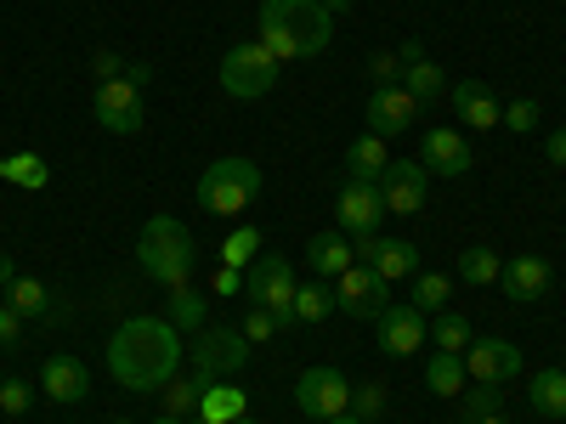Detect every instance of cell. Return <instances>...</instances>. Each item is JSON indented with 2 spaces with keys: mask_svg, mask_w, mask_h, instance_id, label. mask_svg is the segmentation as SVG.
Listing matches in <instances>:
<instances>
[{
  "mask_svg": "<svg viewBox=\"0 0 566 424\" xmlns=\"http://www.w3.org/2000/svg\"><path fill=\"white\" fill-rule=\"evenodd\" d=\"M181 368V335L165 317H130L108 340V373L125 391H165Z\"/></svg>",
  "mask_w": 566,
  "mask_h": 424,
  "instance_id": "obj_1",
  "label": "cell"
},
{
  "mask_svg": "<svg viewBox=\"0 0 566 424\" xmlns=\"http://www.w3.org/2000/svg\"><path fill=\"white\" fill-rule=\"evenodd\" d=\"M328 34H335V12L323 0H266L261 7V45L277 63H306L317 57Z\"/></svg>",
  "mask_w": 566,
  "mask_h": 424,
  "instance_id": "obj_2",
  "label": "cell"
},
{
  "mask_svg": "<svg viewBox=\"0 0 566 424\" xmlns=\"http://www.w3.org/2000/svg\"><path fill=\"white\" fill-rule=\"evenodd\" d=\"M193 232H187V221L176 215H148V226H142V239H136V261L142 272H148V283H159V289H181V283H193Z\"/></svg>",
  "mask_w": 566,
  "mask_h": 424,
  "instance_id": "obj_3",
  "label": "cell"
},
{
  "mask_svg": "<svg viewBox=\"0 0 566 424\" xmlns=\"http://www.w3.org/2000/svg\"><path fill=\"white\" fill-rule=\"evenodd\" d=\"M199 210L210 215H239L261 199V170L250 159H216L205 176H199Z\"/></svg>",
  "mask_w": 566,
  "mask_h": 424,
  "instance_id": "obj_4",
  "label": "cell"
},
{
  "mask_svg": "<svg viewBox=\"0 0 566 424\" xmlns=\"http://www.w3.org/2000/svg\"><path fill=\"white\" fill-rule=\"evenodd\" d=\"M272 85H277V57L266 52L261 40H244V45H232V52L221 57V91L227 97L255 103V97H266Z\"/></svg>",
  "mask_w": 566,
  "mask_h": 424,
  "instance_id": "obj_5",
  "label": "cell"
},
{
  "mask_svg": "<svg viewBox=\"0 0 566 424\" xmlns=\"http://www.w3.org/2000/svg\"><path fill=\"white\" fill-rule=\"evenodd\" d=\"M295 266L283 261V255H261L250 272H244V295L255 300V306H266L272 317H277V328H290L295 322Z\"/></svg>",
  "mask_w": 566,
  "mask_h": 424,
  "instance_id": "obj_6",
  "label": "cell"
},
{
  "mask_svg": "<svg viewBox=\"0 0 566 424\" xmlns=\"http://www.w3.org/2000/svg\"><path fill=\"white\" fill-rule=\"evenodd\" d=\"M250 362V340H244V328H205V335L193 340V373L205 385L216 380H232Z\"/></svg>",
  "mask_w": 566,
  "mask_h": 424,
  "instance_id": "obj_7",
  "label": "cell"
},
{
  "mask_svg": "<svg viewBox=\"0 0 566 424\" xmlns=\"http://www.w3.org/2000/svg\"><path fill=\"white\" fill-rule=\"evenodd\" d=\"M335 306L346 311V317H357V322H374L386 306H391V283L374 272V266H346L340 277H335Z\"/></svg>",
  "mask_w": 566,
  "mask_h": 424,
  "instance_id": "obj_8",
  "label": "cell"
},
{
  "mask_svg": "<svg viewBox=\"0 0 566 424\" xmlns=\"http://www.w3.org/2000/svg\"><path fill=\"white\" fill-rule=\"evenodd\" d=\"M295 407L317 424L328 418H340L352 407V385H346V373L340 368H306L301 373V385H295Z\"/></svg>",
  "mask_w": 566,
  "mask_h": 424,
  "instance_id": "obj_9",
  "label": "cell"
},
{
  "mask_svg": "<svg viewBox=\"0 0 566 424\" xmlns=\"http://www.w3.org/2000/svg\"><path fill=\"white\" fill-rule=\"evenodd\" d=\"M91 114H97V125L114 130V136H136L142 119H148V108H142V85H130V80H103L97 97H91Z\"/></svg>",
  "mask_w": 566,
  "mask_h": 424,
  "instance_id": "obj_10",
  "label": "cell"
},
{
  "mask_svg": "<svg viewBox=\"0 0 566 424\" xmlns=\"http://www.w3.org/2000/svg\"><path fill=\"white\" fill-rule=\"evenodd\" d=\"M374 187H380V199H386L391 215H419L424 193H431V170H424L419 159H391Z\"/></svg>",
  "mask_w": 566,
  "mask_h": 424,
  "instance_id": "obj_11",
  "label": "cell"
},
{
  "mask_svg": "<svg viewBox=\"0 0 566 424\" xmlns=\"http://www.w3.org/2000/svg\"><path fill=\"white\" fill-rule=\"evenodd\" d=\"M374 340H380L386 357H413L424 340H431V322H424L419 306H386L374 317Z\"/></svg>",
  "mask_w": 566,
  "mask_h": 424,
  "instance_id": "obj_12",
  "label": "cell"
},
{
  "mask_svg": "<svg viewBox=\"0 0 566 424\" xmlns=\"http://www.w3.org/2000/svg\"><path fill=\"white\" fill-rule=\"evenodd\" d=\"M335 221L352 232V239H357V232H374V226H380L386 221V199H380V187H374V181H340V193H335Z\"/></svg>",
  "mask_w": 566,
  "mask_h": 424,
  "instance_id": "obj_13",
  "label": "cell"
},
{
  "mask_svg": "<svg viewBox=\"0 0 566 424\" xmlns=\"http://www.w3.org/2000/svg\"><path fill=\"white\" fill-rule=\"evenodd\" d=\"M464 373L476 385H510L515 373H522V351L510 340H470L464 346Z\"/></svg>",
  "mask_w": 566,
  "mask_h": 424,
  "instance_id": "obj_14",
  "label": "cell"
},
{
  "mask_svg": "<svg viewBox=\"0 0 566 424\" xmlns=\"http://www.w3.org/2000/svg\"><path fill=\"white\" fill-rule=\"evenodd\" d=\"M413 119H419V103L408 97L402 85H374V97H368L374 136H402V130H413Z\"/></svg>",
  "mask_w": 566,
  "mask_h": 424,
  "instance_id": "obj_15",
  "label": "cell"
},
{
  "mask_svg": "<svg viewBox=\"0 0 566 424\" xmlns=\"http://www.w3.org/2000/svg\"><path fill=\"white\" fill-rule=\"evenodd\" d=\"M499 289H504L515 306H533V300H544V289H549V261H544V255H515V261H504V272H499Z\"/></svg>",
  "mask_w": 566,
  "mask_h": 424,
  "instance_id": "obj_16",
  "label": "cell"
},
{
  "mask_svg": "<svg viewBox=\"0 0 566 424\" xmlns=\"http://www.w3.org/2000/svg\"><path fill=\"white\" fill-rule=\"evenodd\" d=\"M448 97H453V114H459L470 130H499V125H504V103L493 97L482 80H459Z\"/></svg>",
  "mask_w": 566,
  "mask_h": 424,
  "instance_id": "obj_17",
  "label": "cell"
},
{
  "mask_svg": "<svg viewBox=\"0 0 566 424\" xmlns=\"http://www.w3.org/2000/svg\"><path fill=\"white\" fill-rule=\"evenodd\" d=\"M40 391L52 396V402H63V407H74V402L91 396V368L80 357H52V362L40 368Z\"/></svg>",
  "mask_w": 566,
  "mask_h": 424,
  "instance_id": "obj_18",
  "label": "cell"
},
{
  "mask_svg": "<svg viewBox=\"0 0 566 424\" xmlns=\"http://www.w3.org/2000/svg\"><path fill=\"white\" fill-rule=\"evenodd\" d=\"M419 153H424V170H431V176H464V170H470V148H464V136H459V130H448V125L424 130Z\"/></svg>",
  "mask_w": 566,
  "mask_h": 424,
  "instance_id": "obj_19",
  "label": "cell"
},
{
  "mask_svg": "<svg viewBox=\"0 0 566 424\" xmlns=\"http://www.w3.org/2000/svg\"><path fill=\"white\" fill-rule=\"evenodd\" d=\"M239 413H250V396L232 385V380H216L205 385V402H199V424H232Z\"/></svg>",
  "mask_w": 566,
  "mask_h": 424,
  "instance_id": "obj_20",
  "label": "cell"
},
{
  "mask_svg": "<svg viewBox=\"0 0 566 424\" xmlns=\"http://www.w3.org/2000/svg\"><path fill=\"white\" fill-rule=\"evenodd\" d=\"M391 165V153H386V136H357L352 148H346V170H352V181H380V170Z\"/></svg>",
  "mask_w": 566,
  "mask_h": 424,
  "instance_id": "obj_21",
  "label": "cell"
},
{
  "mask_svg": "<svg viewBox=\"0 0 566 424\" xmlns=\"http://www.w3.org/2000/svg\"><path fill=\"white\" fill-rule=\"evenodd\" d=\"M306 261L317 266V277H340L346 266H357V255H352V244L340 239V232H317V239L306 244Z\"/></svg>",
  "mask_w": 566,
  "mask_h": 424,
  "instance_id": "obj_22",
  "label": "cell"
},
{
  "mask_svg": "<svg viewBox=\"0 0 566 424\" xmlns=\"http://www.w3.org/2000/svg\"><path fill=\"white\" fill-rule=\"evenodd\" d=\"M374 272H380L386 283L391 277H413L419 272V250L408 244V239H374V261H368Z\"/></svg>",
  "mask_w": 566,
  "mask_h": 424,
  "instance_id": "obj_23",
  "label": "cell"
},
{
  "mask_svg": "<svg viewBox=\"0 0 566 424\" xmlns=\"http://www.w3.org/2000/svg\"><path fill=\"white\" fill-rule=\"evenodd\" d=\"M527 402H533V413H544V418H566V368H544V373H533Z\"/></svg>",
  "mask_w": 566,
  "mask_h": 424,
  "instance_id": "obj_24",
  "label": "cell"
},
{
  "mask_svg": "<svg viewBox=\"0 0 566 424\" xmlns=\"http://www.w3.org/2000/svg\"><path fill=\"white\" fill-rule=\"evenodd\" d=\"M402 91H408V97L424 108V103H437L442 97V91H448V74L431 63V57H419V63H402V80H397Z\"/></svg>",
  "mask_w": 566,
  "mask_h": 424,
  "instance_id": "obj_25",
  "label": "cell"
},
{
  "mask_svg": "<svg viewBox=\"0 0 566 424\" xmlns=\"http://www.w3.org/2000/svg\"><path fill=\"white\" fill-rule=\"evenodd\" d=\"M464 357L459 351H437L431 362H424V385H431V396H459L464 391Z\"/></svg>",
  "mask_w": 566,
  "mask_h": 424,
  "instance_id": "obj_26",
  "label": "cell"
},
{
  "mask_svg": "<svg viewBox=\"0 0 566 424\" xmlns=\"http://www.w3.org/2000/svg\"><path fill=\"white\" fill-rule=\"evenodd\" d=\"M165 322L176 328V335H187V328H205V295L193 289V283L170 289V300H165Z\"/></svg>",
  "mask_w": 566,
  "mask_h": 424,
  "instance_id": "obj_27",
  "label": "cell"
},
{
  "mask_svg": "<svg viewBox=\"0 0 566 424\" xmlns=\"http://www.w3.org/2000/svg\"><path fill=\"white\" fill-rule=\"evenodd\" d=\"M7 306L18 311V317H52L57 306H52V295H45V283L40 277H12V289H7Z\"/></svg>",
  "mask_w": 566,
  "mask_h": 424,
  "instance_id": "obj_28",
  "label": "cell"
},
{
  "mask_svg": "<svg viewBox=\"0 0 566 424\" xmlns=\"http://www.w3.org/2000/svg\"><path fill=\"white\" fill-rule=\"evenodd\" d=\"M459 396H464L459 424H482V418H493L504 407V385H476V380H470V391H459Z\"/></svg>",
  "mask_w": 566,
  "mask_h": 424,
  "instance_id": "obj_29",
  "label": "cell"
},
{
  "mask_svg": "<svg viewBox=\"0 0 566 424\" xmlns=\"http://www.w3.org/2000/svg\"><path fill=\"white\" fill-rule=\"evenodd\" d=\"M453 300V277L448 272H413V306L419 311H442Z\"/></svg>",
  "mask_w": 566,
  "mask_h": 424,
  "instance_id": "obj_30",
  "label": "cell"
},
{
  "mask_svg": "<svg viewBox=\"0 0 566 424\" xmlns=\"http://www.w3.org/2000/svg\"><path fill=\"white\" fill-rule=\"evenodd\" d=\"M199 402H205V380L199 373H176V380L165 385V413H176V418H187V413H199Z\"/></svg>",
  "mask_w": 566,
  "mask_h": 424,
  "instance_id": "obj_31",
  "label": "cell"
},
{
  "mask_svg": "<svg viewBox=\"0 0 566 424\" xmlns=\"http://www.w3.org/2000/svg\"><path fill=\"white\" fill-rule=\"evenodd\" d=\"M0 181H18V187H29V193H40V187H45V159H40V153L0 159Z\"/></svg>",
  "mask_w": 566,
  "mask_h": 424,
  "instance_id": "obj_32",
  "label": "cell"
},
{
  "mask_svg": "<svg viewBox=\"0 0 566 424\" xmlns=\"http://www.w3.org/2000/svg\"><path fill=\"white\" fill-rule=\"evenodd\" d=\"M328 311H335L328 283H301V289H295V322H323Z\"/></svg>",
  "mask_w": 566,
  "mask_h": 424,
  "instance_id": "obj_33",
  "label": "cell"
},
{
  "mask_svg": "<svg viewBox=\"0 0 566 424\" xmlns=\"http://www.w3.org/2000/svg\"><path fill=\"white\" fill-rule=\"evenodd\" d=\"M459 272H464V283H476V289H488V283H499L504 261H499L493 250H464V255H459Z\"/></svg>",
  "mask_w": 566,
  "mask_h": 424,
  "instance_id": "obj_34",
  "label": "cell"
},
{
  "mask_svg": "<svg viewBox=\"0 0 566 424\" xmlns=\"http://www.w3.org/2000/svg\"><path fill=\"white\" fill-rule=\"evenodd\" d=\"M431 340H437L442 351H459V357H464V346H470V322H464L459 311H437V322H431Z\"/></svg>",
  "mask_w": 566,
  "mask_h": 424,
  "instance_id": "obj_35",
  "label": "cell"
},
{
  "mask_svg": "<svg viewBox=\"0 0 566 424\" xmlns=\"http://www.w3.org/2000/svg\"><path fill=\"white\" fill-rule=\"evenodd\" d=\"M261 255V232L255 226H239V232H227V244H221V266H244Z\"/></svg>",
  "mask_w": 566,
  "mask_h": 424,
  "instance_id": "obj_36",
  "label": "cell"
},
{
  "mask_svg": "<svg viewBox=\"0 0 566 424\" xmlns=\"http://www.w3.org/2000/svg\"><path fill=\"white\" fill-rule=\"evenodd\" d=\"M346 413H357V418H368V424H374V418L386 413V385H357V391H352V407H346Z\"/></svg>",
  "mask_w": 566,
  "mask_h": 424,
  "instance_id": "obj_37",
  "label": "cell"
},
{
  "mask_svg": "<svg viewBox=\"0 0 566 424\" xmlns=\"http://www.w3.org/2000/svg\"><path fill=\"white\" fill-rule=\"evenodd\" d=\"M272 335H277V317H272L266 306H250V317H244V340L261 346V340H272Z\"/></svg>",
  "mask_w": 566,
  "mask_h": 424,
  "instance_id": "obj_38",
  "label": "cell"
},
{
  "mask_svg": "<svg viewBox=\"0 0 566 424\" xmlns=\"http://www.w3.org/2000/svg\"><path fill=\"white\" fill-rule=\"evenodd\" d=\"M504 125H510V130H538V103H533V97H515V103L504 108Z\"/></svg>",
  "mask_w": 566,
  "mask_h": 424,
  "instance_id": "obj_39",
  "label": "cell"
},
{
  "mask_svg": "<svg viewBox=\"0 0 566 424\" xmlns=\"http://www.w3.org/2000/svg\"><path fill=\"white\" fill-rule=\"evenodd\" d=\"M368 74L380 80V85H397V80H402V57H397V52H374V57H368Z\"/></svg>",
  "mask_w": 566,
  "mask_h": 424,
  "instance_id": "obj_40",
  "label": "cell"
},
{
  "mask_svg": "<svg viewBox=\"0 0 566 424\" xmlns=\"http://www.w3.org/2000/svg\"><path fill=\"white\" fill-rule=\"evenodd\" d=\"M29 402H34V391H29V385H18V380L0 385V413H29Z\"/></svg>",
  "mask_w": 566,
  "mask_h": 424,
  "instance_id": "obj_41",
  "label": "cell"
},
{
  "mask_svg": "<svg viewBox=\"0 0 566 424\" xmlns=\"http://www.w3.org/2000/svg\"><path fill=\"white\" fill-rule=\"evenodd\" d=\"M18 335H23V317H18L12 306H0V346H12Z\"/></svg>",
  "mask_w": 566,
  "mask_h": 424,
  "instance_id": "obj_42",
  "label": "cell"
},
{
  "mask_svg": "<svg viewBox=\"0 0 566 424\" xmlns=\"http://www.w3.org/2000/svg\"><path fill=\"white\" fill-rule=\"evenodd\" d=\"M544 153H549V165H560V170H566V125H560V130H549Z\"/></svg>",
  "mask_w": 566,
  "mask_h": 424,
  "instance_id": "obj_43",
  "label": "cell"
},
{
  "mask_svg": "<svg viewBox=\"0 0 566 424\" xmlns=\"http://www.w3.org/2000/svg\"><path fill=\"white\" fill-rule=\"evenodd\" d=\"M97 74H103V80H119V74H125L119 52H97Z\"/></svg>",
  "mask_w": 566,
  "mask_h": 424,
  "instance_id": "obj_44",
  "label": "cell"
},
{
  "mask_svg": "<svg viewBox=\"0 0 566 424\" xmlns=\"http://www.w3.org/2000/svg\"><path fill=\"white\" fill-rule=\"evenodd\" d=\"M216 289H221V295H232V289H239V266H221V277H216Z\"/></svg>",
  "mask_w": 566,
  "mask_h": 424,
  "instance_id": "obj_45",
  "label": "cell"
},
{
  "mask_svg": "<svg viewBox=\"0 0 566 424\" xmlns=\"http://www.w3.org/2000/svg\"><path fill=\"white\" fill-rule=\"evenodd\" d=\"M125 80H130V85H142V80H154V68H148V63H130V68H125Z\"/></svg>",
  "mask_w": 566,
  "mask_h": 424,
  "instance_id": "obj_46",
  "label": "cell"
},
{
  "mask_svg": "<svg viewBox=\"0 0 566 424\" xmlns=\"http://www.w3.org/2000/svg\"><path fill=\"white\" fill-rule=\"evenodd\" d=\"M12 277H18V272H12V261H0V295L12 289Z\"/></svg>",
  "mask_w": 566,
  "mask_h": 424,
  "instance_id": "obj_47",
  "label": "cell"
},
{
  "mask_svg": "<svg viewBox=\"0 0 566 424\" xmlns=\"http://www.w3.org/2000/svg\"><path fill=\"white\" fill-rule=\"evenodd\" d=\"M328 424H368V418H357V413H340V418H328Z\"/></svg>",
  "mask_w": 566,
  "mask_h": 424,
  "instance_id": "obj_48",
  "label": "cell"
},
{
  "mask_svg": "<svg viewBox=\"0 0 566 424\" xmlns=\"http://www.w3.org/2000/svg\"><path fill=\"white\" fill-rule=\"evenodd\" d=\"M154 424H187V418H176V413H159V418H154Z\"/></svg>",
  "mask_w": 566,
  "mask_h": 424,
  "instance_id": "obj_49",
  "label": "cell"
},
{
  "mask_svg": "<svg viewBox=\"0 0 566 424\" xmlns=\"http://www.w3.org/2000/svg\"><path fill=\"white\" fill-rule=\"evenodd\" d=\"M482 424H510V418H504V413H493V418H482Z\"/></svg>",
  "mask_w": 566,
  "mask_h": 424,
  "instance_id": "obj_50",
  "label": "cell"
},
{
  "mask_svg": "<svg viewBox=\"0 0 566 424\" xmlns=\"http://www.w3.org/2000/svg\"><path fill=\"white\" fill-rule=\"evenodd\" d=\"M232 424H255V418H250V413H239V418H232Z\"/></svg>",
  "mask_w": 566,
  "mask_h": 424,
  "instance_id": "obj_51",
  "label": "cell"
},
{
  "mask_svg": "<svg viewBox=\"0 0 566 424\" xmlns=\"http://www.w3.org/2000/svg\"><path fill=\"white\" fill-rule=\"evenodd\" d=\"M114 424H130V418H114Z\"/></svg>",
  "mask_w": 566,
  "mask_h": 424,
  "instance_id": "obj_52",
  "label": "cell"
},
{
  "mask_svg": "<svg viewBox=\"0 0 566 424\" xmlns=\"http://www.w3.org/2000/svg\"><path fill=\"white\" fill-rule=\"evenodd\" d=\"M0 306H7V295H0Z\"/></svg>",
  "mask_w": 566,
  "mask_h": 424,
  "instance_id": "obj_53",
  "label": "cell"
}]
</instances>
